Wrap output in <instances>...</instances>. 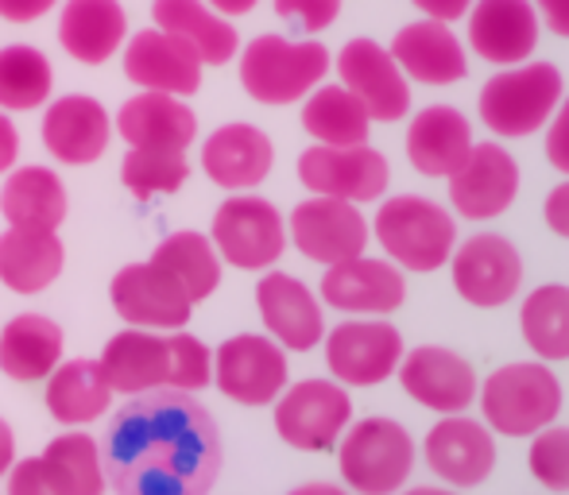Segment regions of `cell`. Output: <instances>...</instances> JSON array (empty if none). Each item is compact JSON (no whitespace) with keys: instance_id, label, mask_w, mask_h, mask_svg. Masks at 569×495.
Returning a JSON list of instances; mask_svg holds the SVG:
<instances>
[{"instance_id":"cell-9","label":"cell","mask_w":569,"mask_h":495,"mask_svg":"<svg viewBox=\"0 0 569 495\" xmlns=\"http://www.w3.org/2000/svg\"><path fill=\"white\" fill-rule=\"evenodd\" d=\"M326 368L341 387H380L396 375L407 345L388 317H345L322 337Z\"/></svg>"},{"instance_id":"cell-42","label":"cell","mask_w":569,"mask_h":495,"mask_svg":"<svg viewBox=\"0 0 569 495\" xmlns=\"http://www.w3.org/2000/svg\"><path fill=\"white\" fill-rule=\"evenodd\" d=\"M167 341H171V380H167V387L187 391V395L210 387V383H213L210 345H206L202 337H194V333H187V330L167 333Z\"/></svg>"},{"instance_id":"cell-21","label":"cell","mask_w":569,"mask_h":495,"mask_svg":"<svg viewBox=\"0 0 569 495\" xmlns=\"http://www.w3.org/2000/svg\"><path fill=\"white\" fill-rule=\"evenodd\" d=\"M465 23L472 54L500 70L531 62V54L539 51L542 23L531 0H472Z\"/></svg>"},{"instance_id":"cell-5","label":"cell","mask_w":569,"mask_h":495,"mask_svg":"<svg viewBox=\"0 0 569 495\" xmlns=\"http://www.w3.org/2000/svg\"><path fill=\"white\" fill-rule=\"evenodd\" d=\"M333 449H338L341 484L352 495L403 492L415 473V461H419V445L407 434L403 422L383 418V414L349 422Z\"/></svg>"},{"instance_id":"cell-4","label":"cell","mask_w":569,"mask_h":495,"mask_svg":"<svg viewBox=\"0 0 569 495\" xmlns=\"http://www.w3.org/2000/svg\"><path fill=\"white\" fill-rule=\"evenodd\" d=\"M480 422L500 437H535L562 414V383L542 361L503 364L477 387Z\"/></svg>"},{"instance_id":"cell-40","label":"cell","mask_w":569,"mask_h":495,"mask_svg":"<svg viewBox=\"0 0 569 495\" xmlns=\"http://www.w3.org/2000/svg\"><path fill=\"white\" fill-rule=\"evenodd\" d=\"M190 179V159L187 151H156V148H128L124 163H120V182L136 202H151V198L179 194Z\"/></svg>"},{"instance_id":"cell-32","label":"cell","mask_w":569,"mask_h":495,"mask_svg":"<svg viewBox=\"0 0 569 495\" xmlns=\"http://www.w3.org/2000/svg\"><path fill=\"white\" fill-rule=\"evenodd\" d=\"M67 248L59 233L47 229H16L0 233V283L12 294H39L62 275Z\"/></svg>"},{"instance_id":"cell-52","label":"cell","mask_w":569,"mask_h":495,"mask_svg":"<svg viewBox=\"0 0 569 495\" xmlns=\"http://www.w3.org/2000/svg\"><path fill=\"white\" fill-rule=\"evenodd\" d=\"M206 4H210L213 12L226 16V20H237V16L256 12V4H260V0H206Z\"/></svg>"},{"instance_id":"cell-18","label":"cell","mask_w":569,"mask_h":495,"mask_svg":"<svg viewBox=\"0 0 569 495\" xmlns=\"http://www.w3.org/2000/svg\"><path fill=\"white\" fill-rule=\"evenodd\" d=\"M422 461L446 488H480L496 468V434L469 414H442L427 430Z\"/></svg>"},{"instance_id":"cell-1","label":"cell","mask_w":569,"mask_h":495,"mask_svg":"<svg viewBox=\"0 0 569 495\" xmlns=\"http://www.w3.org/2000/svg\"><path fill=\"white\" fill-rule=\"evenodd\" d=\"M98 449L117 495H210L226 465L213 414L171 387L128 398Z\"/></svg>"},{"instance_id":"cell-27","label":"cell","mask_w":569,"mask_h":495,"mask_svg":"<svg viewBox=\"0 0 569 495\" xmlns=\"http://www.w3.org/2000/svg\"><path fill=\"white\" fill-rule=\"evenodd\" d=\"M113 132L128 148L187 151L198 140V117L182 98L171 93H136L113 117Z\"/></svg>"},{"instance_id":"cell-41","label":"cell","mask_w":569,"mask_h":495,"mask_svg":"<svg viewBox=\"0 0 569 495\" xmlns=\"http://www.w3.org/2000/svg\"><path fill=\"white\" fill-rule=\"evenodd\" d=\"M527 468L547 492L569 495V426L539 430L527 449Z\"/></svg>"},{"instance_id":"cell-37","label":"cell","mask_w":569,"mask_h":495,"mask_svg":"<svg viewBox=\"0 0 569 495\" xmlns=\"http://www.w3.org/2000/svg\"><path fill=\"white\" fill-rule=\"evenodd\" d=\"M519 333L535 361L562 364L569 361V286L542 283L519 306Z\"/></svg>"},{"instance_id":"cell-16","label":"cell","mask_w":569,"mask_h":495,"mask_svg":"<svg viewBox=\"0 0 569 495\" xmlns=\"http://www.w3.org/2000/svg\"><path fill=\"white\" fill-rule=\"evenodd\" d=\"M333 70L345 90L368 109L372 124H396L411 113V82L376 39H349L333 59Z\"/></svg>"},{"instance_id":"cell-54","label":"cell","mask_w":569,"mask_h":495,"mask_svg":"<svg viewBox=\"0 0 569 495\" xmlns=\"http://www.w3.org/2000/svg\"><path fill=\"white\" fill-rule=\"evenodd\" d=\"M396 495H457V488H438V484H419V488H407Z\"/></svg>"},{"instance_id":"cell-48","label":"cell","mask_w":569,"mask_h":495,"mask_svg":"<svg viewBox=\"0 0 569 495\" xmlns=\"http://www.w3.org/2000/svg\"><path fill=\"white\" fill-rule=\"evenodd\" d=\"M427 20H438V23H457L469 16L472 0H411Z\"/></svg>"},{"instance_id":"cell-6","label":"cell","mask_w":569,"mask_h":495,"mask_svg":"<svg viewBox=\"0 0 569 495\" xmlns=\"http://www.w3.org/2000/svg\"><path fill=\"white\" fill-rule=\"evenodd\" d=\"M566 98L562 70L555 62H519L496 70L477 98L485 128L500 140H523L547 128L558 101Z\"/></svg>"},{"instance_id":"cell-23","label":"cell","mask_w":569,"mask_h":495,"mask_svg":"<svg viewBox=\"0 0 569 495\" xmlns=\"http://www.w3.org/2000/svg\"><path fill=\"white\" fill-rule=\"evenodd\" d=\"M113 117L90 93H62L47 101L43 113V148L67 166H90L109 151Z\"/></svg>"},{"instance_id":"cell-14","label":"cell","mask_w":569,"mask_h":495,"mask_svg":"<svg viewBox=\"0 0 569 495\" xmlns=\"http://www.w3.org/2000/svg\"><path fill=\"white\" fill-rule=\"evenodd\" d=\"M453 291L477 310H500L523 286V255L500 233H472L450 255Z\"/></svg>"},{"instance_id":"cell-30","label":"cell","mask_w":569,"mask_h":495,"mask_svg":"<svg viewBox=\"0 0 569 495\" xmlns=\"http://www.w3.org/2000/svg\"><path fill=\"white\" fill-rule=\"evenodd\" d=\"M151 20L159 31L182 39L202 67H226L240 51V31L206 0H151Z\"/></svg>"},{"instance_id":"cell-20","label":"cell","mask_w":569,"mask_h":495,"mask_svg":"<svg viewBox=\"0 0 569 495\" xmlns=\"http://www.w3.org/2000/svg\"><path fill=\"white\" fill-rule=\"evenodd\" d=\"M256 310H260L268 337L283 345L287 353H310L315 345H322L326 310L322 299L302 279L276 267L263 271V279L256 283Z\"/></svg>"},{"instance_id":"cell-31","label":"cell","mask_w":569,"mask_h":495,"mask_svg":"<svg viewBox=\"0 0 569 495\" xmlns=\"http://www.w3.org/2000/svg\"><path fill=\"white\" fill-rule=\"evenodd\" d=\"M70 198L62 186L59 171L51 166H12L0 190V213H4L8 225L16 229H47V233H59V225L67 221Z\"/></svg>"},{"instance_id":"cell-10","label":"cell","mask_w":569,"mask_h":495,"mask_svg":"<svg viewBox=\"0 0 569 495\" xmlns=\"http://www.w3.org/2000/svg\"><path fill=\"white\" fill-rule=\"evenodd\" d=\"M291 383L287 348L268 333H237L213 353V387L240 406H271Z\"/></svg>"},{"instance_id":"cell-25","label":"cell","mask_w":569,"mask_h":495,"mask_svg":"<svg viewBox=\"0 0 569 495\" xmlns=\"http://www.w3.org/2000/svg\"><path fill=\"white\" fill-rule=\"evenodd\" d=\"M391 59L403 70L407 82H422V85H453L469 74V54L465 43L457 39L453 23H438V20H415L403 23L391 39Z\"/></svg>"},{"instance_id":"cell-39","label":"cell","mask_w":569,"mask_h":495,"mask_svg":"<svg viewBox=\"0 0 569 495\" xmlns=\"http://www.w3.org/2000/svg\"><path fill=\"white\" fill-rule=\"evenodd\" d=\"M47 473L54 476L67 495H106V465H101L98 437L90 434H59L39 453Z\"/></svg>"},{"instance_id":"cell-36","label":"cell","mask_w":569,"mask_h":495,"mask_svg":"<svg viewBox=\"0 0 569 495\" xmlns=\"http://www.w3.org/2000/svg\"><path fill=\"white\" fill-rule=\"evenodd\" d=\"M302 132L315 143H326V148H352V143H368L372 117L341 82H322L315 93L302 98Z\"/></svg>"},{"instance_id":"cell-28","label":"cell","mask_w":569,"mask_h":495,"mask_svg":"<svg viewBox=\"0 0 569 495\" xmlns=\"http://www.w3.org/2000/svg\"><path fill=\"white\" fill-rule=\"evenodd\" d=\"M407 163L422 179H450L472 151V124L453 105H427L407 124Z\"/></svg>"},{"instance_id":"cell-24","label":"cell","mask_w":569,"mask_h":495,"mask_svg":"<svg viewBox=\"0 0 569 495\" xmlns=\"http://www.w3.org/2000/svg\"><path fill=\"white\" fill-rule=\"evenodd\" d=\"M276 166V143L263 128L232 121L213 128L202 140V171L213 186L229 190V194H244L256 190Z\"/></svg>"},{"instance_id":"cell-2","label":"cell","mask_w":569,"mask_h":495,"mask_svg":"<svg viewBox=\"0 0 569 495\" xmlns=\"http://www.w3.org/2000/svg\"><path fill=\"white\" fill-rule=\"evenodd\" d=\"M330 47L322 39H287V36H256L237 51L240 85L252 101L271 109L299 105L307 93L330 78Z\"/></svg>"},{"instance_id":"cell-11","label":"cell","mask_w":569,"mask_h":495,"mask_svg":"<svg viewBox=\"0 0 569 495\" xmlns=\"http://www.w3.org/2000/svg\"><path fill=\"white\" fill-rule=\"evenodd\" d=\"M299 182L310 194L341 198V202L365 205L380 202L391 186V166L372 143H352V148H326L310 143L299 155Z\"/></svg>"},{"instance_id":"cell-13","label":"cell","mask_w":569,"mask_h":495,"mask_svg":"<svg viewBox=\"0 0 569 495\" xmlns=\"http://www.w3.org/2000/svg\"><path fill=\"white\" fill-rule=\"evenodd\" d=\"M318 299L345 317H391L407 302V279L388 255L380 260V255L360 252L326 267Z\"/></svg>"},{"instance_id":"cell-38","label":"cell","mask_w":569,"mask_h":495,"mask_svg":"<svg viewBox=\"0 0 569 495\" xmlns=\"http://www.w3.org/2000/svg\"><path fill=\"white\" fill-rule=\"evenodd\" d=\"M54 93V70L39 47H0V109L4 113H36Z\"/></svg>"},{"instance_id":"cell-35","label":"cell","mask_w":569,"mask_h":495,"mask_svg":"<svg viewBox=\"0 0 569 495\" xmlns=\"http://www.w3.org/2000/svg\"><path fill=\"white\" fill-rule=\"evenodd\" d=\"M148 260L159 263L190 294L194 306L221 286V255L210 236L198 233V229H179V233L163 236V241L151 248Z\"/></svg>"},{"instance_id":"cell-53","label":"cell","mask_w":569,"mask_h":495,"mask_svg":"<svg viewBox=\"0 0 569 495\" xmlns=\"http://www.w3.org/2000/svg\"><path fill=\"white\" fill-rule=\"evenodd\" d=\"M287 495H352L345 484H330V481H310V484H299V488H291Z\"/></svg>"},{"instance_id":"cell-47","label":"cell","mask_w":569,"mask_h":495,"mask_svg":"<svg viewBox=\"0 0 569 495\" xmlns=\"http://www.w3.org/2000/svg\"><path fill=\"white\" fill-rule=\"evenodd\" d=\"M59 0H0V20L8 23H36L43 20Z\"/></svg>"},{"instance_id":"cell-29","label":"cell","mask_w":569,"mask_h":495,"mask_svg":"<svg viewBox=\"0 0 569 495\" xmlns=\"http://www.w3.org/2000/svg\"><path fill=\"white\" fill-rule=\"evenodd\" d=\"M59 43L82 67H101L128 43V12L120 0H67L59 12Z\"/></svg>"},{"instance_id":"cell-7","label":"cell","mask_w":569,"mask_h":495,"mask_svg":"<svg viewBox=\"0 0 569 495\" xmlns=\"http://www.w3.org/2000/svg\"><path fill=\"white\" fill-rule=\"evenodd\" d=\"M210 241L229 267L271 271L287 252V218L276 210V202L252 190L229 194L213 213Z\"/></svg>"},{"instance_id":"cell-50","label":"cell","mask_w":569,"mask_h":495,"mask_svg":"<svg viewBox=\"0 0 569 495\" xmlns=\"http://www.w3.org/2000/svg\"><path fill=\"white\" fill-rule=\"evenodd\" d=\"M20 159V132H16L12 117L0 109V174H8Z\"/></svg>"},{"instance_id":"cell-49","label":"cell","mask_w":569,"mask_h":495,"mask_svg":"<svg viewBox=\"0 0 569 495\" xmlns=\"http://www.w3.org/2000/svg\"><path fill=\"white\" fill-rule=\"evenodd\" d=\"M535 12H539V23H547V31L569 39V0H531Z\"/></svg>"},{"instance_id":"cell-3","label":"cell","mask_w":569,"mask_h":495,"mask_svg":"<svg viewBox=\"0 0 569 495\" xmlns=\"http://www.w3.org/2000/svg\"><path fill=\"white\" fill-rule=\"evenodd\" d=\"M368 229H372V241L383 248V255L399 271H415V275L442 271L457 248L453 210L422 194L380 198V210L368 221Z\"/></svg>"},{"instance_id":"cell-46","label":"cell","mask_w":569,"mask_h":495,"mask_svg":"<svg viewBox=\"0 0 569 495\" xmlns=\"http://www.w3.org/2000/svg\"><path fill=\"white\" fill-rule=\"evenodd\" d=\"M542 221H547L550 233L569 241V179H562L547 194V202H542Z\"/></svg>"},{"instance_id":"cell-22","label":"cell","mask_w":569,"mask_h":495,"mask_svg":"<svg viewBox=\"0 0 569 495\" xmlns=\"http://www.w3.org/2000/svg\"><path fill=\"white\" fill-rule=\"evenodd\" d=\"M124 78L148 93H171V98H194L202 90V59L182 39L159 28H143L124 47Z\"/></svg>"},{"instance_id":"cell-33","label":"cell","mask_w":569,"mask_h":495,"mask_svg":"<svg viewBox=\"0 0 569 495\" xmlns=\"http://www.w3.org/2000/svg\"><path fill=\"white\" fill-rule=\"evenodd\" d=\"M43 403L59 426H90L113 406V387H109L106 372L98 361H67L47 375Z\"/></svg>"},{"instance_id":"cell-12","label":"cell","mask_w":569,"mask_h":495,"mask_svg":"<svg viewBox=\"0 0 569 495\" xmlns=\"http://www.w3.org/2000/svg\"><path fill=\"white\" fill-rule=\"evenodd\" d=\"M368 241H372L368 218L360 213V205L341 202V198L310 194L287 218V244H295L299 255H307L318 267L352 260L365 252Z\"/></svg>"},{"instance_id":"cell-51","label":"cell","mask_w":569,"mask_h":495,"mask_svg":"<svg viewBox=\"0 0 569 495\" xmlns=\"http://www.w3.org/2000/svg\"><path fill=\"white\" fill-rule=\"evenodd\" d=\"M12 461H16V434H12V426H8V422L0 418V481L8 476Z\"/></svg>"},{"instance_id":"cell-15","label":"cell","mask_w":569,"mask_h":495,"mask_svg":"<svg viewBox=\"0 0 569 495\" xmlns=\"http://www.w3.org/2000/svg\"><path fill=\"white\" fill-rule=\"evenodd\" d=\"M109 302H113L117 317L124 325L156 330V333L187 330L190 314H194L190 294L151 260L120 267L113 283H109Z\"/></svg>"},{"instance_id":"cell-44","label":"cell","mask_w":569,"mask_h":495,"mask_svg":"<svg viewBox=\"0 0 569 495\" xmlns=\"http://www.w3.org/2000/svg\"><path fill=\"white\" fill-rule=\"evenodd\" d=\"M8 495H67V492L47 473L43 457H23L12 461V468H8Z\"/></svg>"},{"instance_id":"cell-19","label":"cell","mask_w":569,"mask_h":495,"mask_svg":"<svg viewBox=\"0 0 569 495\" xmlns=\"http://www.w3.org/2000/svg\"><path fill=\"white\" fill-rule=\"evenodd\" d=\"M396 375L399 387L407 391V398H415V403L435 414H465L469 406H477V368L465 356H457L453 348H407Z\"/></svg>"},{"instance_id":"cell-17","label":"cell","mask_w":569,"mask_h":495,"mask_svg":"<svg viewBox=\"0 0 569 495\" xmlns=\"http://www.w3.org/2000/svg\"><path fill=\"white\" fill-rule=\"evenodd\" d=\"M450 205L465 221H496L519 198V163L503 143H472L465 163L450 174Z\"/></svg>"},{"instance_id":"cell-43","label":"cell","mask_w":569,"mask_h":495,"mask_svg":"<svg viewBox=\"0 0 569 495\" xmlns=\"http://www.w3.org/2000/svg\"><path fill=\"white\" fill-rule=\"evenodd\" d=\"M271 4H276L279 20L295 23V28L307 31V36H318V31L338 23L345 0H271Z\"/></svg>"},{"instance_id":"cell-8","label":"cell","mask_w":569,"mask_h":495,"mask_svg":"<svg viewBox=\"0 0 569 495\" xmlns=\"http://www.w3.org/2000/svg\"><path fill=\"white\" fill-rule=\"evenodd\" d=\"M276 434L299 453H330L352 422L349 387L338 380L287 383L276 398Z\"/></svg>"},{"instance_id":"cell-34","label":"cell","mask_w":569,"mask_h":495,"mask_svg":"<svg viewBox=\"0 0 569 495\" xmlns=\"http://www.w3.org/2000/svg\"><path fill=\"white\" fill-rule=\"evenodd\" d=\"M62 330L43 314H16L0 330V372L16 383L47 380L62 364Z\"/></svg>"},{"instance_id":"cell-45","label":"cell","mask_w":569,"mask_h":495,"mask_svg":"<svg viewBox=\"0 0 569 495\" xmlns=\"http://www.w3.org/2000/svg\"><path fill=\"white\" fill-rule=\"evenodd\" d=\"M547 163L569 179V98L558 101L555 117L547 121Z\"/></svg>"},{"instance_id":"cell-26","label":"cell","mask_w":569,"mask_h":495,"mask_svg":"<svg viewBox=\"0 0 569 495\" xmlns=\"http://www.w3.org/2000/svg\"><path fill=\"white\" fill-rule=\"evenodd\" d=\"M98 364L113 395H148V391L167 387V380H171V341H167V333L124 325L106 341Z\"/></svg>"}]
</instances>
